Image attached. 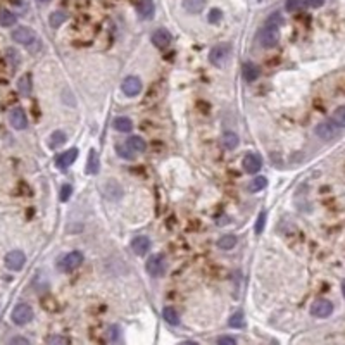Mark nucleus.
<instances>
[{
    "mask_svg": "<svg viewBox=\"0 0 345 345\" xmlns=\"http://www.w3.org/2000/svg\"><path fill=\"white\" fill-rule=\"evenodd\" d=\"M255 40H257V44L264 48L274 47V45L280 42V28L271 26V24H266V26H262V28L257 31Z\"/></svg>",
    "mask_w": 345,
    "mask_h": 345,
    "instance_id": "f257e3e1",
    "label": "nucleus"
},
{
    "mask_svg": "<svg viewBox=\"0 0 345 345\" xmlns=\"http://www.w3.org/2000/svg\"><path fill=\"white\" fill-rule=\"evenodd\" d=\"M231 56V45L230 44H218L216 47L210 48L209 52V62L216 68H223L226 66Z\"/></svg>",
    "mask_w": 345,
    "mask_h": 345,
    "instance_id": "f03ea898",
    "label": "nucleus"
},
{
    "mask_svg": "<svg viewBox=\"0 0 345 345\" xmlns=\"http://www.w3.org/2000/svg\"><path fill=\"white\" fill-rule=\"evenodd\" d=\"M11 319L14 325L17 326H24L28 325L30 321L33 319V309L30 304H24V302H21V304H17L14 309H12L11 313Z\"/></svg>",
    "mask_w": 345,
    "mask_h": 345,
    "instance_id": "7ed1b4c3",
    "label": "nucleus"
},
{
    "mask_svg": "<svg viewBox=\"0 0 345 345\" xmlns=\"http://www.w3.org/2000/svg\"><path fill=\"white\" fill-rule=\"evenodd\" d=\"M11 36H12V40H14L16 44L26 45L28 48L38 42V38H36V33L33 31L31 28H28V26H19V28H16L14 31H12Z\"/></svg>",
    "mask_w": 345,
    "mask_h": 345,
    "instance_id": "20e7f679",
    "label": "nucleus"
},
{
    "mask_svg": "<svg viewBox=\"0 0 345 345\" xmlns=\"http://www.w3.org/2000/svg\"><path fill=\"white\" fill-rule=\"evenodd\" d=\"M81 262H83V252H79V250H73V252H68L64 257H60L59 270L69 273V271H73V270H76L78 266H81Z\"/></svg>",
    "mask_w": 345,
    "mask_h": 345,
    "instance_id": "39448f33",
    "label": "nucleus"
},
{
    "mask_svg": "<svg viewBox=\"0 0 345 345\" xmlns=\"http://www.w3.org/2000/svg\"><path fill=\"white\" fill-rule=\"evenodd\" d=\"M316 135L319 136L321 140H333L338 136V133H340V128L337 126V124L331 121V119H326V121H323V123H319L316 126Z\"/></svg>",
    "mask_w": 345,
    "mask_h": 345,
    "instance_id": "423d86ee",
    "label": "nucleus"
},
{
    "mask_svg": "<svg viewBox=\"0 0 345 345\" xmlns=\"http://www.w3.org/2000/svg\"><path fill=\"white\" fill-rule=\"evenodd\" d=\"M145 270H147V273L154 278L163 276V274L166 273V259L159 254L150 255V257L147 259V262H145Z\"/></svg>",
    "mask_w": 345,
    "mask_h": 345,
    "instance_id": "0eeeda50",
    "label": "nucleus"
},
{
    "mask_svg": "<svg viewBox=\"0 0 345 345\" xmlns=\"http://www.w3.org/2000/svg\"><path fill=\"white\" fill-rule=\"evenodd\" d=\"M5 268L11 271H21L23 266L26 264V255L21 250H11L7 255H5Z\"/></svg>",
    "mask_w": 345,
    "mask_h": 345,
    "instance_id": "6e6552de",
    "label": "nucleus"
},
{
    "mask_svg": "<svg viewBox=\"0 0 345 345\" xmlns=\"http://www.w3.org/2000/svg\"><path fill=\"white\" fill-rule=\"evenodd\" d=\"M331 313H333V304L328 299H317L311 306V314L314 317H321L323 319V317H328Z\"/></svg>",
    "mask_w": 345,
    "mask_h": 345,
    "instance_id": "1a4fd4ad",
    "label": "nucleus"
},
{
    "mask_svg": "<svg viewBox=\"0 0 345 345\" xmlns=\"http://www.w3.org/2000/svg\"><path fill=\"white\" fill-rule=\"evenodd\" d=\"M142 79L138 76H128L124 78V81L121 83V90L126 97H136L142 91Z\"/></svg>",
    "mask_w": 345,
    "mask_h": 345,
    "instance_id": "9d476101",
    "label": "nucleus"
},
{
    "mask_svg": "<svg viewBox=\"0 0 345 345\" xmlns=\"http://www.w3.org/2000/svg\"><path fill=\"white\" fill-rule=\"evenodd\" d=\"M9 123L14 130H26L28 128V118L23 107H14L9 112Z\"/></svg>",
    "mask_w": 345,
    "mask_h": 345,
    "instance_id": "9b49d317",
    "label": "nucleus"
},
{
    "mask_svg": "<svg viewBox=\"0 0 345 345\" xmlns=\"http://www.w3.org/2000/svg\"><path fill=\"white\" fill-rule=\"evenodd\" d=\"M171 42H173V35H171V33L167 31V30L159 28V30H155V31L152 33V44H154L157 48H166V47H169Z\"/></svg>",
    "mask_w": 345,
    "mask_h": 345,
    "instance_id": "f8f14e48",
    "label": "nucleus"
},
{
    "mask_svg": "<svg viewBox=\"0 0 345 345\" xmlns=\"http://www.w3.org/2000/svg\"><path fill=\"white\" fill-rule=\"evenodd\" d=\"M131 249L136 255H145L150 250V238L145 235H138L131 240Z\"/></svg>",
    "mask_w": 345,
    "mask_h": 345,
    "instance_id": "ddd939ff",
    "label": "nucleus"
},
{
    "mask_svg": "<svg viewBox=\"0 0 345 345\" xmlns=\"http://www.w3.org/2000/svg\"><path fill=\"white\" fill-rule=\"evenodd\" d=\"M242 166H243V169H245L247 173L254 175V173H257V171L262 167L261 155L259 154H247L245 157H243V161H242Z\"/></svg>",
    "mask_w": 345,
    "mask_h": 345,
    "instance_id": "4468645a",
    "label": "nucleus"
},
{
    "mask_svg": "<svg viewBox=\"0 0 345 345\" xmlns=\"http://www.w3.org/2000/svg\"><path fill=\"white\" fill-rule=\"evenodd\" d=\"M76 157H78V149H69V150H66L64 154L57 155L56 166L59 167V169H66V167H69L75 163Z\"/></svg>",
    "mask_w": 345,
    "mask_h": 345,
    "instance_id": "2eb2a0df",
    "label": "nucleus"
},
{
    "mask_svg": "<svg viewBox=\"0 0 345 345\" xmlns=\"http://www.w3.org/2000/svg\"><path fill=\"white\" fill-rule=\"evenodd\" d=\"M104 183H105V185H104V194H105V197L111 198V200L121 198L123 188H121V185H119L116 180H107V181H104Z\"/></svg>",
    "mask_w": 345,
    "mask_h": 345,
    "instance_id": "dca6fc26",
    "label": "nucleus"
},
{
    "mask_svg": "<svg viewBox=\"0 0 345 345\" xmlns=\"http://www.w3.org/2000/svg\"><path fill=\"white\" fill-rule=\"evenodd\" d=\"M136 12H138V16L142 19H152L155 12L154 2L152 0H140L138 5H136Z\"/></svg>",
    "mask_w": 345,
    "mask_h": 345,
    "instance_id": "f3484780",
    "label": "nucleus"
},
{
    "mask_svg": "<svg viewBox=\"0 0 345 345\" xmlns=\"http://www.w3.org/2000/svg\"><path fill=\"white\" fill-rule=\"evenodd\" d=\"M126 147L130 149L133 154H142V152H145V149H147V142H145L142 136L133 135L126 140Z\"/></svg>",
    "mask_w": 345,
    "mask_h": 345,
    "instance_id": "a211bd4d",
    "label": "nucleus"
},
{
    "mask_svg": "<svg viewBox=\"0 0 345 345\" xmlns=\"http://www.w3.org/2000/svg\"><path fill=\"white\" fill-rule=\"evenodd\" d=\"M33 90V81H31V75L26 73L23 75L19 79H17V91H19L23 97H28Z\"/></svg>",
    "mask_w": 345,
    "mask_h": 345,
    "instance_id": "6ab92c4d",
    "label": "nucleus"
},
{
    "mask_svg": "<svg viewBox=\"0 0 345 345\" xmlns=\"http://www.w3.org/2000/svg\"><path fill=\"white\" fill-rule=\"evenodd\" d=\"M242 76H243V79H245V81L252 83V81H255V79L259 78V68L255 66L254 62H243Z\"/></svg>",
    "mask_w": 345,
    "mask_h": 345,
    "instance_id": "aec40b11",
    "label": "nucleus"
},
{
    "mask_svg": "<svg viewBox=\"0 0 345 345\" xmlns=\"http://www.w3.org/2000/svg\"><path fill=\"white\" fill-rule=\"evenodd\" d=\"M112 128L116 131H121V133H128V131L133 130V121L130 118H126V116H119V118L114 119Z\"/></svg>",
    "mask_w": 345,
    "mask_h": 345,
    "instance_id": "412c9836",
    "label": "nucleus"
},
{
    "mask_svg": "<svg viewBox=\"0 0 345 345\" xmlns=\"http://www.w3.org/2000/svg\"><path fill=\"white\" fill-rule=\"evenodd\" d=\"M221 142H223V147L226 149V150H233V149L238 147L240 138H238V135L237 133H233V131H226V133L223 135Z\"/></svg>",
    "mask_w": 345,
    "mask_h": 345,
    "instance_id": "4be33fe9",
    "label": "nucleus"
},
{
    "mask_svg": "<svg viewBox=\"0 0 345 345\" xmlns=\"http://www.w3.org/2000/svg\"><path fill=\"white\" fill-rule=\"evenodd\" d=\"M206 7V0H183V9L190 14H198Z\"/></svg>",
    "mask_w": 345,
    "mask_h": 345,
    "instance_id": "5701e85b",
    "label": "nucleus"
},
{
    "mask_svg": "<svg viewBox=\"0 0 345 345\" xmlns=\"http://www.w3.org/2000/svg\"><path fill=\"white\" fill-rule=\"evenodd\" d=\"M163 317H164V321L166 323H169V325H173V326H178L180 325V316H178V313L175 311V307H164L163 309Z\"/></svg>",
    "mask_w": 345,
    "mask_h": 345,
    "instance_id": "b1692460",
    "label": "nucleus"
},
{
    "mask_svg": "<svg viewBox=\"0 0 345 345\" xmlns=\"http://www.w3.org/2000/svg\"><path fill=\"white\" fill-rule=\"evenodd\" d=\"M100 169V163H99V155H97L95 150H90V157H88V166H87V173L88 175H97Z\"/></svg>",
    "mask_w": 345,
    "mask_h": 345,
    "instance_id": "393cba45",
    "label": "nucleus"
},
{
    "mask_svg": "<svg viewBox=\"0 0 345 345\" xmlns=\"http://www.w3.org/2000/svg\"><path fill=\"white\" fill-rule=\"evenodd\" d=\"M17 23V16L11 11H2L0 12V26L4 28H9V26H14Z\"/></svg>",
    "mask_w": 345,
    "mask_h": 345,
    "instance_id": "a878e982",
    "label": "nucleus"
},
{
    "mask_svg": "<svg viewBox=\"0 0 345 345\" xmlns=\"http://www.w3.org/2000/svg\"><path fill=\"white\" fill-rule=\"evenodd\" d=\"M68 19V14L62 11H56L52 12L50 17H48V24H50V28H59L60 24H64V21Z\"/></svg>",
    "mask_w": 345,
    "mask_h": 345,
    "instance_id": "bb28decb",
    "label": "nucleus"
},
{
    "mask_svg": "<svg viewBox=\"0 0 345 345\" xmlns=\"http://www.w3.org/2000/svg\"><path fill=\"white\" fill-rule=\"evenodd\" d=\"M66 142V133L64 131H54L50 136H48V147L50 149H57V147H60L62 143Z\"/></svg>",
    "mask_w": 345,
    "mask_h": 345,
    "instance_id": "cd10ccee",
    "label": "nucleus"
},
{
    "mask_svg": "<svg viewBox=\"0 0 345 345\" xmlns=\"http://www.w3.org/2000/svg\"><path fill=\"white\" fill-rule=\"evenodd\" d=\"M237 245V237L235 235H225L218 240V247L221 250H230Z\"/></svg>",
    "mask_w": 345,
    "mask_h": 345,
    "instance_id": "c85d7f7f",
    "label": "nucleus"
},
{
    "mask_svg": "<svg viewBox=\"0 0 345 345\" xmlns=\"http://www.w3.org/2000/svg\"><path fill=\"white\" fill-rule=\"evenodd\" d=\"M331 121H333L335 124H337L338 128H345V105H342V107H338L337 111L333 112V116H331Z\"/></svg>",
    "mask_w": 345,
    "mask_h": 345,
    "instance_id": "c756f323",
    "label": "nucleus"
},
{
    "mask_svg": "<svg viewBox=\"0 0 345 345\" xmlns=\"http://www.w3.org/2000/svg\"><path fill=\"white\" fill-rule=\"evenodd\" d=\"M268 185V180L264 178V176H257V178H254L252 181H250V192H261L262 188H266Z\"/></svg>",
    "mask_w": 345,
    "mask_h": 345,
    "instance_id": "7c9ffc66",
    "label": "nucleus"
},
{
    "mask_svg": "<svg viewBox=\"0 0 345 345\" xmlns=\"http://www.w3.org/2000/svg\"><path fill=\"white\" fill-rule=\"evenodd\" d=\"M116 152H118L119 157L126 159V161H133L135 159V154L130 150V149L126 147V145H123V143H119V145H116Z\"/></svg>",
    "mask_w": 345,
    "mask_h": 345,
    "instance_id": "2f4dec72",
    "label": "nucleus"
},
{
    "mask_svg": "<svg viewBox=\"0 0 345 345\" xmlns=\"http://www.w3.org/2000/svg\"><path fill=\"white\" fill-rule=\"evenodd\" d=\"M228 325H230L231 328H242L243 326V313L242 311H238V313H235L233 316H230Z\"/></svg>",
    "mask_w": 345,
    "mask_h": 345,
    "instance_id": "473e14b6",
    "label": "nucleus"
},
{
    "mask_svg": "<svg viewBox=\"0 0 345 345\" xmlns=\"http://www.w3.org/2000/svg\"><path fill=\"white\" fill-rule=\"evenodd\" d=\"M285 9L288 12H297L300 9H304V0H286Z\"/></svg>",
    "mask_w": 345,
    "mask_h": 345,
    "instance_id": "72a5a7b5",
    "label": "nucleus"
},
{
    "mask_svg": "<svg viewBox=\"0 0 345 345\" xmlns=\"http://www.w3.org/2000/svg\"><path fill=\"white\" fill-rule=\"evenodd\" d=\"M283 23H285V21H283L282 14H280V12H273V14L268 17V23L266 24H271V26H276V28H280Z\"/></svg>",
    "mask_w": 345,
    "mask_h": 345,
    "instance_id": "f704fd0d",
    "label": "nucleus"
},
{
    "mask_svg": "<svg viewBox=\"0 0 345 345\" xmlns=\"http://www.w3.org/2000/svg\"><path fill=\"white\" fill-rule=\"evenodd\" d=\"M47 345H69V342L62 335H52V337H48Z\"/></svg>",
    "mask_w": 345,
    "mask_h": 345,
    "instance_id": "c9c22d12",
    "label": "nucleus"
},
{
    "mask_svg": "<svg viewBox=\"0 0 345 345\" xmlns=\"http://www.w3.org/2000/svg\"><path fill=\"white\" fill-rule=\"evenodd\" d=\"M264 225H266V210H261V214H259L257 221H255V233H262L264 230Z\"/></svg>",
    "mask_w": 345,
    "mask_h": 345,
    "instance_id": "e433bc0d",
    "label": "nucleus"
},
{
    "mask_svg": "<svg viewBox=\"0 0 345 345\" xmlns=\"http://www.w3.org/2000/svg\"><path fill=\"white\" fill-rule=\"evenodd\" d=\"M7 60L12 64V68H16L17 64H19V54H17L14 48H9L7 50Z\"/></svg>",
    "mask_w": 345,
    "mask_h": 345,
    "instance_id": "4c0bfd02",
    "label": "nucleus"
},
{
    "mask_svg": "<svg viewBox=\"0 0 345 345\" xmlns=\"http://www.w3.org/2000/svg\"><path fill=\"white\" fill-rule=\"evenodd\" d=\"M221 17H223V12L219 11V9H212V11L209 12V23L210 24L219 23V21H221Z\"/></svg>",
    "mask_w": 345,
    "mask_h": 345,
    "instance_id": "58836bf2",
    "label": "nucleus"
},
{
    "mask_svg": "<svg viewBox=\"0 0 345 345\" xmlns=\"http://www.w3.org/2000/svg\"><path fill=\"white\" fill-rule=\"evenodd\" d=\"M9 345H31V342H30L26 337H21V335H17V337H12L11 338Z\"/></svg>",
    "mask_w": 345,
    "mask_h": 345,
    "instance_id": "ea45409f",
    "label": "nucleus"
},
{
    "mask_svg": "<svg viewBox=\"0 0 345 345\" xmlns=\"http://www.w3.org/2000/svg\"><path fill=\"white\" fill-rule=\"evenodd\" d=\"M71 194H73V187H71V185H64V187L60 188V200H62V202H66V200L71 197Z\"/></svg>",
    "mask_w": 345,
    "mask_h": 345,
    "instance_id": "a19ab883",
    "label": "nucleus"
},
{
    "mask_svg": "<svg viewBox=\"0 0 345 345\" xmlns=\"http://www.w3.org/2000/svg\"><path fill=\"white\" fill-rule=\"evenodd\" d=\"M218 345H237V340L230 335H223L218 338Z\"/></svg>",
    "mask_w": 345,
    "mask_h": 345,
    "instance_id": "79ce46f5",
    "label": "nucleus"
},
{
    "mask_svg": "<svg viewBox=\"0 0 345 345\" xmlns=\"http://www.w3.org/2000/svg\"><path fill=\"white\" fill-rule=\"evenodd\" d=\"M325 4V0H304V7H321Z\"/></svg>",
    "mask_w": 345,
    "mask_h": 345,
    "instance_id": "37998d69",
    "label": "nucleus"
},
{
    "mask_svg": "<svg viewBox=\"0 0 345 345\" xmlns=\"http://www.w3.org/2000/svg\"><path fill=\"white\" fill-rule=\"evenodd\" d=\"M111 333H112V342H118V326H112L111 328Z\"/></svg>",
    "mask_w": 345,
    "mask_h": 345,
    "instance_id": "c03bdc74",
    "label": "nucleus"
},
{
    "mask_svg": "<svg viewBox=\"0 0 345 345\" xmlns=\"http://www.w3.org/2000/svg\"><path fill=\"white\" fill-rule=\"evenodd\" d=\"M181 345H198L197 342H192V340H188V342H185V344H181Z\"/></svg>",
    "mask_w": 345,
    "mask_h": 345,
    "instance_id": "a18cd8bd",
    "label": "nucleus"
},
{
    "mask_svg": "<svg viewBox=\"0 0 345 345\" xmlns=\"http://www.w3.org/2000/svg\"><path fill=\"white\" fill-rule=\"evenodd\" d=\"M342 294H344V297H345V280H344V283H342Z\"/></svg>",
    "mask_w": 345,
    "mask_h": 345,
    "instance_id": "49530a36",
    "label": "nucleus"
},
{
    "mask_svg": "<svg viewBox=\"0 0 345 345\" xmlns=\"http://www.w3.org/2000/svg\"><path fill=\"white\" fill-rule=\"evenodd\" d=\"M38 2H42V4H45V2H50V0H38Z\"/></svg>",
    "mask_w": 345,
    "mask_h": 345,
    "instance_id": "de8ad7c7",
    "label": "nucleus"
}]
</instances>
